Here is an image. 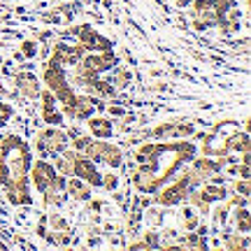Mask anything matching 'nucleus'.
Masks as SVG:
<instances>
[{
  "instance_id": "5",
  "label": "nucleus",
  "mask_w": 251,
  "mask_h": 251,
  "mask_svg": "<svg viewBox=\"0 0 251 251\" xmlns=\"http://www.w3.org/2000/svg\"><path fill=\"white\" fill-rule=\"evenodd\" d=\"M188 186H191V184H188V177H184V179H179L175 186L165 188L163 196H158V202H163V205H175V202H179L181 198L186 196Z\"/></svg>"
},
{
  "instance_id": "6",
  "label": "nucleus",
  "mask_w": 251,
  "mask_h": 251,
  "mask_svg": "<svg viewBox=\"0 0 251 251\" xmlns=\"http://www.w3.org/2000/svg\"><path fill=\"white\" fill-rule=\"evenodd\" d=\"M42 100H45V121L47 124H61V114H58V109H56V100L51 93H45L42 96Z\"/></svg>"
},
{
  "instance_id": "3",
  "label": "nucleus",
  "mask_w": 251,
  "mask_h": 251,
  "mask_svg": "<svg viewBox=\"0 0 251 251\" xmlns=\"http://www.w3.org/2000/svg\"><path fill=\"white\" fill-rule=\"evenodd\" d=\"M37 147H40V151L42 153H61L68 149V137L58 130H47V133L40 135V140H37Z\"/></svg>"
},
{
  "instance_id": "4",
  "label": "nucleus",
  "mask_w": 251,
  "mask_h": 251,
  "mask_svg": "<svg viewBox=\"0 0 251 251\" xmlns=\"http://www.w3.org/2000/svg\"><path fill=\"white\" fill-rule=\"evenodd\" d=\"M72 172L79 177V179L89 181V184H93V186H100V181H102V177L98 175V170L91 165V158H86V156H75V165H72Z\"/></svg>"
},
{
  "instance_id": "2",
  "label": "nucleus",
  "mask_w": 251,
  "mask_h": 251,
  "mask_svg": "<svg viewBox=\"0 0 251 251\" xmlns=\"http://www.w3.org/2000/svg\"><path fill=\"white\" fill-rule=\"evenodd\" d=\"M84 151H86V158H93V161H105V163H109L112 168H117L119 163H121V153H119L117 147L102 142V140L86 144V147H84Z\"/></svg>"
},
{
  "instance_id": "9",
  "label": "nucleus",
  "mask_w": 251,
  "mask_h": 251,
  "mask_svg": "<svg viewBox=\"0 0 251 251\" xmlns=\"http://www.w3.org/2000/svg\"><path fill=\"white\" fill-rule=\"evenodd\" d=\"M237 226H242V233H249V216H247V209L237 212Z\"/></svg>"
},
{
  "instance_id": "8",
  "label": "nucleus",
  "mask_w": 251,
  "mask_h": 251,
  "mask_svg": "<svg viewBox=\"0 0 251 251\" xmlns=\"http://www.w3.org/2000/svg\"><path fill=\"white\" fill-rule=\"evenodd\" d=\"M68 188H70V193H75V198H81V200H84V198H89L91 196V191L86 186H84V184H81L79 179H72V181H68Z\"/></svg>"
},
{
  "instance_id": "12",
  "label": "nucleus",
  "mask_w": 251,
  "mask_h": 251,
  "mask_svg": "<svg viewBox=\"0 0 251 251\" xmlns=\"http://www.w3.org/2000/svg\"><path fill=\"white\" fill-rule=\"evenodd\" d=\"M7 117H9V107L0 102V124H5V119H7Z\"/></svg>"
},
{
  "instance_id": "7",
  "label": "nucleus",
  "mask_w": 251,
  "mask_h": 251,
  "mask_svg": "<svg viewBox=\"0 0 251 251\" xmlns=\"http://www.w3.org/2000/svg\"><path fill=\"white\" fill-rule=\"evenodd\" d=\"M89 128L91 133L96 135V137H109V133H112V124H109L107 119H91L89 121Z\"/></svg>"
},
{
  "instance_id": "1",
  "label": "nucleus",
  "mask_w": 251,
  "mask_h": 251,
  "mask_svg": "<svg viewBox=\"0 0 251 251\" xmlns=\"http://www.w3.org/2000/svg\"><path fill=\"white\" fill-rule=\"evenodd\" d=\"M30 165L28 158V147L19 137L7 135L0 144V179L9 188V200L12 202H30L26 191V170Z\"/></svg>"
},
{
  "instance_id": "11",
  "label": "nucleus",
  "mask_w": 251,
  "mask_h": 251,
  "mask_svg": "<svg viewBox=\"0 0 251 251\" xmlns=\"http://www.w3.org/2000/svg\"><path fill=\"white\" fill-rule=\"evenodd\" d=\"M21 51H24V56L33 58V56H35V51H37V47L33 45V42H24V49H21Z\"/></svg>"
},
{
  "instance_id": "10",
  "label": "nucleus",
  "mask_w": 251,
  "mask_h": 251,
  "mask_svg": "<svg viewBox=\"0 0 251 251\" xmlns=\"http://www.w3.org/2000/svg\"><path fill=\"white\" fill-rule=\"evenodd\" d=\"M100 184H105V188H117L119 179H117V175H105V179L100 181Z\"/></svg>"
}]
</instances>
